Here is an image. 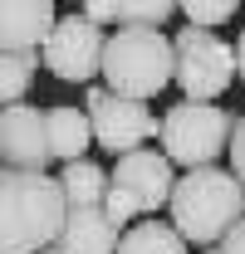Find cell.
I'll list each match as a JSON object with an SVG mask.
<instances>
[{"label": "cell", "mask_w": 245, "mask_h": 254, "mask_svg": "<svg viewBox=\"0 0 245 254\" xmlns=\"http://www.w3.org/2000/svg\"><path fill=\"white\" fill-rule=\"evenodd\" d=\"M69 195L49 171H0V254L54 250L69 225Z\"/></svg>", "instance_id": "1"}, {"label": "cell", "mask_w": 245, "mask_h": 254, "mask_svg": "<svg viewBox=\"0 0 245 254\" xmlns=\"http://www.w3.org/2000/svg\"><path fill=\"white\" fill-rule=\"evenodd\" d=\"M167 210H172V225L186 235V245L216 250L245 220V181L226 166H196L177 181Z\"/></svg>", "instance_id": "2"}, {"label": "cell", "mask_w": 245, "mask_h": 254, "mask_svg": "<svg viewBox=\"0 0 245 254\" xmlns=\"http://www.w3.org/2000/svg\"><path fill=\"white\" fill-rule=\"evenodd\" d=\"M103 83L122 98L152 103L167 83H177V44L162 30L118 25V34H108L103 49Z\"/></svg>", "instance_id": "3"}, {"label": "cell", "mask_w": 245, "mask_h": 254, "mask_svg": "<svg viewBox=\"0 0 245 254\" xmlns=\"http://www.w3.org/2000/svg\"><path fill=\"white\" fill-rule=\"evenodd\" d=\"M231 137H236V118L226 113V108H216V103H191L182 98L177 108H167L162 113V152L186 166V171H196V166H216V161L231 152Z\"/></svg>", "instance_id": "4"}, {"label": "cell", "mask_w": 245, "mask_h": 254, "mask_svg": "<svg viewBox=\"0 0 245 254\" xmlns=\"http://www.w3.org/2000/svg\"><path fill=\"white\" fill-rule=\"evenodd\" d=\"M172 44H177V88H182L191 103H216V98L236 83V73H241L236 49L216 30L186 25Z\"/></svg>", "instance_id": "5"}, {"label": "cell", "mask_w": 245, "mask_h": 254, "mask_svg": "<svg viewBox=\"0 0 245 254\" xmlns=\"http://www.w3.org/2000/svg\"><path fill=\"white\" fill-rule=\"evenodd\" d=\"M84 113L93 118V142L103 147V152H137V147H147L152 137H162V118H157L147 103H137V98H122L113 93L108 83H89V93H84Z\"/></svg>", "instance_id": "6"}, {"label": "cell", "mask_w": 245, "mask_h": 254, "mask_svg": "<svg viewBox=\"0 0 245 254\" xmlns=\"http://www.w3.org/2000/svg\"><path fill=\"white\" fill-rule=\"evenodd\" d=\"M103 49H108L103 25H93L89 15H64L39 54H44V68L54 78H64V83H93V73H103Z\"/></svg>", "instance_id": "7"}, {"label": "cell", "mask_w": 245, "mask_h": 254, "mask_svg": "<svg viewBox=\"0 0 245 254\" xmlns=\"http://www.w3.org/2000/svg\"><path fill=\"white\" fill-rule=\"evenodd\" d=\"M0 161L5 171H44L54 161L49 147V113L30 103H15L0 113Z\"/></svg>", "instance_id": "8"}, {"label": "cell", "mask_w": 245, "mask_h": 254, "mask_svg": "<svg viewBox=\"0 0 245 254\" xmlns=\"http://www.w3.org/2000/svg\"><path fill=\"white\" fill-rule=\"evenodd\" d=\"M177 161L167 152H152V147H137V152H122L118 166H113V186H122L142 215H157L162 205H172V190H177V176H172Z\"/></svg>", "instance_id": "9"}, {"label": "cell", "mask_w": 245, "mask_h": 254, "mask_svg": "<svg viewBox=\"0 0 245 254\" xmlns=\"http://www.w3.org/2000/svg\"><path fill=\"white\" fill-rule=\"evenodd\" d=\"M54 25V0H0V54H39Z\"/></svg>", "instance_id": "10"}, {"label": "cell", "mask_w": 245, "mask_h": 254, "mask_svg": "<svg viewBox=\"0 0 245 254\" xmlns=\"http://www.w3.org/2000/svg\"><path fill=\"white\" fill-rule=\"evenodd\" d=\"M122 225H113V215L103 205H74L69 225L59 235V254H118Z\"/></svg>", "instance_id": "11"}, {"label": "cell", "mask_w": 245, "mask_h": 254, "mask_svg": "<svg viewBox=\"0 0 245 254\" xmlns=\"http://www.w3.org/2000/svg\"><path fill=\"white\" fill-rule=\"evenodd\" d=\"M49 113V147H54V161H84V152H89L93 142V118L89 113H79V108H69V103H59V108H44Z\"/></svg>", "instance_id": "12"}, {"label": "cell", "mask_w": 245, "mask_h": 254, "mask_svg": "<svg viewBox=\"0 0 245 254\" xmlns=\"http://www.w3.org/2000/svg\"><path fill=\"white\" fill-rule=\"evenodd\" d=\"M118 254H191V245L172 220H137L122 230Z\"/></svg>", "instance_id": "13"}, {"label": "cell", "mask_w": 245, "mask_h": 254, "mask_svg": "<svg viewBox=\"0 0 245 254\" xmlns=\"http://www.w3.org/2000/svg\"><path fill=\"white\" fill-rule=\"evenodd\" d=\"M59 186L69 195V205H103L108 200V186H113V171H103L98 161H69L59 171Z\"/></svg>", "instance_id": "14"}, {"label": "cell", "mask_w": 245, "mask_h": 254, "mask_svg": "<svg viewBox=\"0 0 245 254\" xmlns=\"http://www.w3.org/2000/svg\"><path fill=\"white\" fill-rule=\"evenodd\" d=\"M39 59L44 54H0V98H5V108L25 103L34 73H39Z\"/></svg>", "instance_id": "15"}, {"label": "cell", "mask_w": 245, "mask_h": 254, "mask_svg": "<svg viewBox=\"0 0 245 254\" xmlns=\"http://www.w3.org/2000/svg\"><path fill=\"white\" fill-rule=\"evenodd\" d=\"M177 10H182V0H118V25L162 30V25H167Z\"/></svg>", "instance_id": "16"}, {"label": "cell", "mask_w": 245, "mask_h": 254, "mask_svg": "<svg viewBox=\"0 0 245 254\" xmlns=\"http://www.w3.org/2000/svg\"><path fill=\"white\" fill-rule=\"evenodd\" d=\"M236 5L241 0H182V15L191 25H201V30H216V25H226L236 15Z\"/></svg>", "instance_id": "17"}, {"label": "cell", "mask_w": 245, "mask_h": 254, "mask_svg": "<svg viewBox=\"0 0 245 254\" xmlns=\"http://www.w3.org/2000/svg\"><path fill=\"white\" fill-rule=\"evenodd\" d=\"M103 210H108V215H113V225H122V230H127V225H137V215H142V210H137V200H132L122 186H108Z\"/></svg>", "instance_id": "18"}, {"label": "cell", "mask_w": 245, "mask_h": 254, "mask_svg": "<svg viewBox=\"0 0 245 254\" xmlns=\"http://www.w3.org/2000/svg\"><path fill=\"white\" fill-rule=\"evenodd\" d=\"M231 171L245 181V113L236 118V137H231Z\"/></svg>", "instance_id": "19"}, {"label": "cell", "mask_w": 245, "mask_h": 254, "mask_svg": "<svg viewBox=\"0 0 245 254\" xmlns=\"http://www.w3.org/2000/svg\"><path fill=\"white\" fill-rule=\"evenodd\" d=\"M84 15L93 25H108V20H118V0H84Z\"/></svg>", "instance_id": "20"}, {"label": "cell", "mask_w": 245, "mask_h": 254, "mask_svg": "<svg viewBox=\"0 0 245 254\" xmlns=\"http://www.w3.org/2000/svg\"><path fill=\"white\" fill-rule=\"evenodd\" d=\"M216 254H245V220L236 225V230H231L221 245H216Z\"/></svg>", "instance_id": "21"}, {"label": "cell", "mask_w": 245, "mask_h": 254, "mask_svg": "<svg viewBox=\"0 0 245 254\" xmlns=\"http://www.w3.org/2000/svg\"><path fill=\"white\" fill-rule=\"evenodd\" d=\"M236 64H241V83H245V30L236 34Z\"/></svg>", "instance_id": "22"}, {"label": "cell", "mask_w": 245, "mask_h": 254, "mask_svg": "<svg viewBox=\"0 0 245 254\" xmlns=\"http://www.w3.org/2000/svg\"><path fill=\"white\" fill-rule=\"evenodd\" d=\"M39 254H59V245H54V250H39Z\"/></svg>", "instance_id": "23"}, {"label": "cell", "mask_w": 245, "mask_h": 254, "mask_svg": "<svg viewBox=\"0 0 245 254\" xmlns=\"http://www.w3.org/2000/svg\"><path fill=\"white\" fill-rule=\"evenodd\" d=\"M206 254H216V250H206Z\"/></svg>", "instance_id": "24"}]
</instances>
